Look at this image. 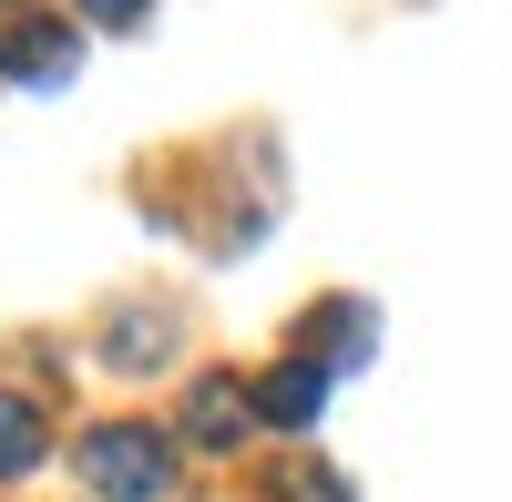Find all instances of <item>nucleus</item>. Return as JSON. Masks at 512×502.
Returning <instances> with one entry per match:
<instances>
[{"mask_svg":"<svg viewBox=\"0 0 512 502\" xmlns=\"http://www.w3.org/2000/svg\"><path fill=\"white\" fill-rule=\"evenodd\" d=\"M82 492H93V502H164V492H175V441L144 431V421L82 431Z\"/></svg>","mask_w":512,"mask_h":502,"instance_id":"f257e3e1","label":"nucleus"},{"mask_svg":"<svg viewBox=\"0 0 512 502\" xmlns=\"http://www.w3.org/2000/svg\"><path fill=\"white\" fill-rule=\"evenodd\" d=\"M0 72L31 82V93L72 82V21H52L41 0H0Z\"/></svg>","mask_w":512,"mask_h":502,"instance_id":"f03ea898","label":"nucleus"},{"mask_svg":"<svg viewBox=\"0 0 512 502\" xmlns=\"http://www.w3.org/2000/svg\"><path fill=\"white\" fill-rule=\"evenodd\" d=\"M175 431H185V451H236L256 431V400L226 380V369H205V380L185 390V410H175Z\"/></svg>","mask_w":512,"mask_h":502,"instance_id":"7ed1b4c3","label":"nucleus"},{"mask_svg":"<svg viewBox=\"0 0 512 502\" xmlns=\"http://www.w3.org/2000/svg\"><path fill=\"white\" fill-rule=\"evenodd\" d=\"M246 400H256V421H267V431H308L318 410H328V359H277Z\"/></svg>","mask_w":512,"mask_h":502,"instance_id":"20e7f679","label":"nucleus"},{"mask_svg":"<svg viewBox=\"0 0 512 502\" xmlns=\"http://www.w3.org/2000/svg\"><path fill=\"white\" fill-rule=\"evenodd\" d=\"M256 502H359L349 482H338L328 462H308V451H287V462L256 472Z\"/></svg>","mask_w":512,"mask_h":502,"instance_id":"39448f33","label":"nucleus"},{"mask_svg":"<svg viewBox=\"0 0 512 502\" xmlns=\"http://www.w3.org/2000/svg\"><path fill=\"white\" fill-rule=\"evenodd\" d=\"M164 349H175V318H164V308H123V318L103 328V359H113V369H154Z\"/></svg>","mask_w":512,"mask_h":502,"instance_id":"423d86ee","label":"nucleus"},{"mask_svg":"<svg viewBox=\"0 0 512 502\" xmlns=\"http://www.w3.org/2000/svg\"><path fill=\"white\" fill-rule=\"evenodd\" d=\"M41 451H52V431H41V410H31L21 390H0V482L41 472Z\"/></svg>","mask_w":512,"mask_h":502,"instance_id":"0eeeda50","label":"nucleus"},{"mask_svg":"<svg viewBox=\"0 0 512 502\" xmlns=\"http://www.w3.org/2000/svg\"><path fill=\"white\" fill-rule=\"evenodd\" d=\"M308 339H328V369H359V359H369V339H379V318L349 298V308H318V318H308Z\"/></svg>","mask_w":512,"mask_h":502,"instance_id":"6e6552de","label":"nucleus"},{"mask_svg":"<svg viewBox=\"0 0 512 502\" xmlns=\"http://www.w3.org/2000/svg\"><path fill=\"white\" fill-rule=\"evenodd\" d=\"M72 11H82V21H103V31H134L154 0H72Z\"/></svg>","mask_w":512,"mask_h":502,"instance_id":"1a4fd4ad","label":"nucleus"}]
</instances>
